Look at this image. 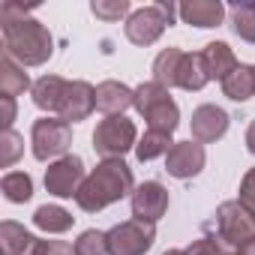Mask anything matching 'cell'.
<instances>
[{"label":"cell","instance_id":"cell-1","mask_svg":"<svg viewBox=\"0 0 255 255\" xmlns=\"http://www.w3.org/2000/svg\"><path fill=\"white\" fill-rule=\"evenodd\" d=\"M0 24H3V54L18 60L21 66H42L54 54V39L48 27L27 15V9L15 0L0 3Z\"/></svg>","mask_w":255,"mask_h":255},{"label":"cell","instance_id":"cell-2","mask_svg":"<svg viewBox=\"0 0 255 255\" xmlns=\"http://www.w3.org/2000/svg\"><path fill=\"white\" fill-rule=\"evenodd\" d=\"M129 192H135V177H132V168L126 165L123 159H102L81 183L78 195H75V204L84 210V213H99L105 210L108 204L126 198Z\"/></svg>","mask_w":255,"mask_h":255},{"label":"cell","instance_id":"cell-3","mask_svg":"<svg viewBox=\"0 0 255 255\" xmlns=\"http://www.w3.org/2000/svg\"><path fill=\"white\" fill-rule=\"evenodd\" d=\"M153 81H159L162 87L201 90L210 78L201 66V54H189L183 48H165L153 60Z\"/></svg>","mask_w":255,"mask_h":255},{"label":"cell","instance_id":"cell-4","mask_svg":"<svg viewBox=\"0 0 255 255\" xmlns=\"http://www.w3.org/2000/svg\"><path fill=\"white\" fill-rule=\"evenodd\" d=\"M135 111L147 120L150 129L171 135L180 126V108L159 81H144L135 87Z\"/></svg>","mask_w":255,"mask_h":255},{"label":"cell","instance_id":"cell-5","mask_svg":"<svg viewBox=\"0 0 255 255\" xmlns=\"http://www.w3.org/2000/svg\"><path fill=\"white\" fill-rule=\"evenodd\" d=\"M174 12L177 6L168 3V0H159L153 6H141L129 12V18H126V39L132 45H153L165 33V27H171Z\"/></svg>","mask_w":255,"mask_h":255},{"label":"cell","instance_id":"cell-6","mask_svg":"<svg viewBox=\"0 0 255 255\" xmlns=\"http://www.w3.org/2000/svg\"><path fill=\"white\" fill-rule=\"evenodd\" d=\"M135 144H138V129H135V123L123 114L105 117L93 132V150L102 159H123V153L132 150Z\"/></svg>","mask_w":255,"mask_h":255},{"label":"cell","instance_id":"cell-7","mask_svg":"<svg viewBox=\"0 0 255 255\" xmlns=\"http://www.w3.org/2000/svg\"><path fill=\"white\" fill-rule=\"evenodd\" d=\"M207 228H216V237L222 243H228L231 249H240L255 240V219L246 213V207L240 201H222L216 207L213 219L207 222Z\"/></svg>","mask_w":255,"mask_h":255},{"label":"cell","instance_id":"cell-8","mask_svg":"<svg viewBox=\"0 0 255 255\" xmlns=\"http://www.w3.org/2000/svg\"><path fill=\"white\" fill-rule=\"evenodd\" d=\"M30 150L39 162L48 159H63L69 144H72V123L60 117H39L30 129Z\"/></svg>","mask_w":255,"mask_h":255},{"label":"cell","instance_id":"cell-9","mask_svg":"<svg viewBox=\"0 0 255 255\" xmlns=\"http://www.w3.org/2000/svg\"><path fill=\"white\" fill-rule=\"evenodd\" d=\"M105 234H108V252L111 255H144L156 240V225L141 222V219H126Z\"/></svg>","mask_w":255,"mask_h":255},{"label":"cell","instance_id":"cell-10","mask_svg":"<svg viewBox=\"0 0 255 255\" xmlns=\"http://www.w3.org/2000/svg\"><path fill=\"white\" fill-rule=\"evenodd\" d=\"M84 183V162L81 156H63V159H54L48 168H45V189L57 198H72L78 195Z\"/></svg>","mask_w":255,"mask_h":255},{"label":"cell","instance_id":"cell-11","mask_svg":"<svg viewBox=\"0 0 255 255\" xmlns=\"http://www.w3.org/2000/svg\"><path fill=\"white\" fill-rule=\"evenodd\" d=\"M204 162H207L204 144H198V141H192V138H189V141H174V147H171L168 156H165V171H168L171 177H177V180H189V177L201 174Z\"/></svg>","mask_w":255,"mask_h":255},{"label":"cell","instance_id":"cell-12","mask_svg":"<svg viewBox=\"0 0 255 255\" xmlns=\"http://www.w3.org/2000/svg\"><path fill=\"white\" fill-rule=\"evenodd\" d=\"M168 213V189L159 180H144L132 192V219L156 222Z\"/></svg>","mask_w":255,"mask_h":255},{"label":"cell","instance_id":"cell-13","mask_svg":"<svg viewBox=\"0 0 255 255\" xmlns=\"http://www.w3.org/2000/svg\"><path fill=\"white\" fill-rule=\"evenodd\" d=\"M228 114L219 108V105H213V102H207V105H198L195 111H192V138L198 141V144H213V141H219L225 132H228Z\"/></svg>","mask_w":255,"mask_h":255},{"label":"cell","instance_id":"cell-14","mask_svg":"<svg viewBox=\"0 0 255 255\" xmlns=\"http://www.w3.org/2000/svg\"><path fill=\"white\" fill-rule=\"evenodd\" d=\"M69 84L72 81H66V78H60V75H42L39 81H33V90H30V96H33V105L36 108H42V111H48V114H63V105H66V96H69Z\"/></svg>","mask_w":255,"mask_h":255},{"label":"cell","instance_id":"cell-15","mask_svg":"<svg viewBox=\"0 0 255 255\" xmlns=\"http://www.w3.org/2000/svg\"><path fill=\"white\" fill-rule=\"evenodd\" d=\"M42 243L36 234H30L24 225L6 219L0 225V246H3V255H39L42 252Z\"/></svg>","mask_w":255,"mask_h":255},{"label":"cell","instance_id":"cell-16","mask_svg":"<svg viewBox=\"0 0 255 255\" xmlns=\"http://www.w3.org/2000/svg\"><path fill=\"white\" fill-rule=\"evenodd\" d=\"M201 66L207 72V78H216V81H225L240 63L234 57V48L228 42H207L204 51H201Z\"/></svg>","mask_w":255,"mask_h":255},{"label":"cell","instance_id":"cell-17","mask_svg":"<svg viewBox=\"0 0 255 255\" xmlns=\"http://www.w3.org/2000/svg\"><path fill=\"white\" fill-rule=\"evenodd\" d=\"M96 108V87L87 84V81H72L69 84V96H66V105H63V114L60 120L66 123H78V120H87Z\"/></svg>","mask_w":255,"mask_h":255},{"label":"cell","instance_id":"cell-18","mask_svg":"<svg viewBox=\"0 0 255 255\" xmlns=\"http://www.w3.org/2000/svg\"><path fill=\"white\" fill-rule=\"evenodd\" d=\"M129 105H135V90L126 87L123 81H102L96 87V108L105 111V117L123 114Z\"/></svg>","mask_w":255,"mask_h":255},{"label":"cell","instance_id":"cell-19","mask_svg":"<svg viewBox=\"0 0 255 255\" xmlns=\"http://www.w3.org/2000/svg\"><path fill=\"white\" fill-rule=\"evenodd\" d=\"M177 12L192 27H216L225 18V6L219 0H189V3L177 6Z\"/></svg>","mask_w":255,"mask_h":255},{"label":"cell","instance_id":"cell-20","mask_svg":"<svg viewBox=\"0 0 255 255\" xmlns=\"http://www.w3.org/2000/svg\"><path fill=\"white\" fill-rule=\"evenodd\" d=\"M24 90H33V84H30L24 66H18L9 54H3V57H0V93L9 96V99H15V96H21Z\"/></svg>","mask_w":255,"mask_h":255},{"label":"cell","instance_id":"cell-21","mask_svg":"<svg viewBox=\"0 0 255 255\" xmlns=\"http://www.w3.org/2000/svg\"><path fill=\"white\" fill-rule=\"evenodd\" d=\"M72 222H75V216L60 204H42L33 213V225L39 231H48V234H63L72 228Z\"/></svg>","mask_w":255,"mask_h":255},{"label":"cell","instance_id":"cell-22","mask_svg":"<svg viewBox=\"0 0 255 255\" xmlns=\"http://www.w3.org/2000/svg\"><path fill=\"white\" fill-rule=\"evenodd\" d=\"M222 93L234 102H246L255 96V66H246L240 63L225 81H222Z\"/></svg>","mask_w":255,"mask_h":255},{"label":"cell","instance_id":"cell-23","mask_svg":"<svg viewBox=\"0 0 255 255\" xmlns=\"http://www.w3.org/2000/svg\"><path fill=\"white\" fill-rule=\"evenodd\" d=\"M171 147H174L171 135L156 132V129H147L144 138L135 144V156H138V162H150V159H156V156H168Z\"/></svg>","mask_w":255,"mask_h":255},{"label":"cell","instance_id":"cell-24","mask_svg":"<svg viewBox=\"0 0 255 255\" xmlns=\"http://www.w3.org/2000/svg\"><path fill=\"white\" fill-rule=\"evenodd\" d=\"M0 189H3V198H6V201L24 204V201H30V195H33V180H30V174H24V171H9V174H3V180H0Z\"/></svg>","mask_w":255,"mask_h":255},{"label":"cell","instance_id":"cell-25","mask_svg":"<svg viewBox=\"0 0 255 255\" xmlns=\"http://www.w3.org/2000/svg\"><path fill=\"white\" fill-rule=\"evenodd\" d=\"M231 27L243 42H255V3L249 0L231 3Z\"/></svg>","mask_w":255,"mask_h":255},{"label":"cell","instance_id":"cell-26","mask_svg":"<svg viewBox=\"0 0 255 255\" xmlns=\"http://www.w3.org/2000/svg\"><path fill=\"white\" fill-rule=\"evenodd\" d=\"M21 153H24V138L15 129H3V135H0V165L12 168Z\"/></svg>","mask_w":255,"mask_h":255},{"label":"cell","instance_id":"cell-27","mask_svg":"<svg viewBox=\"0 0 255 255\" xmlns=\"http://www.w3.org/2000/svg\"><path fill=\"white\" fill-rule=\"evenodd\" d=\"M75 255H111L108 252V234L105 231H84L78 240H75Z\"/></svg>","mask_w":255,"mask_h":255},{"label":"cell","instance_id":"cell-28","mask_svg":"<svg viewBox=\"0 0 255 255\" xmlns=\"http://www.w3.org/2000/svg\"><path fill=\"white\" fill-rule=\"evenodd\" d=\"M90 12L102 21H120L126 12H129V0H93Z\"/></svg>","mask_w":255,"mask_h":255},{"label":"cell","instance_id":"cell-29","mask_svg":"<svg viewBox=\"0 0 255 255\" xmlns=\"http://www.w3.org/2000/svg\"><path fill=\"white\" fill-rule=\"evenodd\" d=\"M243 207H246V213L255 219V168H249L246 174H243V180H240V198H237Z\"/></svg>","mask_w":255,"mask_h":255},{"label":"cell","instance_id":"cell-30","mask_svg":"<svg viewBox=\"0 0 255 255\" xmlns=\"http://www.w3.org/2000/svg\"><path fill=\"white\" fill-rule=\"evenodd\" d=\"M186 255H225L222 252V240L219 237H198L189 243Z\"/></svg>","mask_w":255,"mask_h":255},{"label":"cell","instance_id":"cell-31","mask_svg":"<svg viewBox=\"0 0 255 255\" xmlns=\"http://www.w3.org/2000/svg\"><path fill=\"white\" fill-rule=\"evenodd\" d=\"M39 255H75V246H69L66 240H45Z\"/></svg>","mask_w":255,"mask_h":255},{"label":"cell","instance_id":"cell-32","mask_svg":"<svg viewBox=\"0 0 255 255\" xmlns=\"http://www.w3.org/2000/svg\"><path fill=\"white\" fill-rule=\"evenodd\" d=\"M0 102H3V117H0V123H3V129H12V120H15V99L0 96Z\"/></svg>","mask_w":255,"mask_h":255},{"label":"cell","instance_id":"cell-33","mask_svg":"<svg viewBox=\"0 0 255 255\" xmlns=\"http://www.w3.org/2000/svg\"><path fill=\"white\" fill-rule=\"evenodd\" d=\"M246 150L255 156V120L249 123V129H246Z\"/></svg>","mask_w":255,"mask_h":255},{"label":"cell","instance_id":"cell-34","mask_svg":"<svg viewBox=\"0 0 255 255\" xmlns=\"http://www.w3.org/2000/svg\"><path fill=\"white\" fill-rule=\"evenodd\" d=\"M234 255H255V240L252 243H246V246H240V249H231Z\"/></svg>","mask_w":255,"mask_h":255},{"label":"cell","instance_id":"cell-35","mask_svg":"<svg viewBox=\"0 0 255 255\" xmlns=\"http://www.w3.org/2000/svg\"><path fill=\"white\" fill-rule=\"evenodd\" d=\"M162 255H186V249H168V252H162Z\"/></svg>","mask_w":255,"mask_h":255},{"label":"cell","instance_id":"cell-36","mask_svg":"<svg viewBox=\"0 0 255 255\" xmlns=\"http://www.w3.org/2000/svg\"><path fill=\"white\" fill-rule=\"evenodd\" d=\"M225 255H234V252H225Z\"/></svg>","mask_w":255,"mask_h":255}]
</instances>
